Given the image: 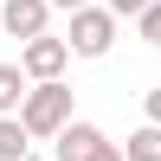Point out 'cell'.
Wrapping results in <instances>:
<instances>
[{"label": "cell", "instance_id": "1", "mask_svg": "<svg viewBox=\"0 0 161 161\" xmlns=\"http://www.w3.org/2000/svg\"><path fill=\"white\" fill-rule=\"evenodd\" d=\"M77 116V90L64 84H26V97H19V110H13V123L26 129V142H58V129Z\"/></svg>", "mask_w": 161, "mask_h": 161}, {"label": "cell", "instance_id": "2", "mask_svg": "<svg viewBox=\"0 0 161 161\" xmlns=\"http://www.w3.org/2000/svg\"><path fill=\"white\" fill-rule=\"evenodd\" d=\"M110 45H116V19L103 7H77L71 32H64V52H71V58H103Z\"/></svg>", "mask_w": 161, "mask_h": 161}, {"label": "cell", "instance_id": "3", "mask_svg": "<svg viewBox=\"0 0 161 161\" xmlns=\"http://www.w3.org/2000/svg\"><path fill=\"white\" fill-rule=\"evenodd\" d=\"M64 64H71V52H64V39H52V32L19 45V77H26V84H58Z\"/></svg>", "mask_w": 161, "mask_h": 161}, {"label": "cell", "instance_id": "4", "mask_svg": "<svg viewBox=\"0 0 161 161\" xmlns=\"http://www.w3.org/2000/svg\"><path fill=\"white\" fill-rule=\"evenodd\" d=\"M45 19H52V7L45 0H7V7H0V26H7L13 39H45Z\"/></svg>", "mask_w": 161, "mask_h": 161}, {"label": "cell", "instance_id": "5", "mask_svg": "<svg viewBox=\"0 0 161 161\" xmlns=\"http://www.w3.org/2000/svg\"><path fill=\"white\" fill-rule=\"evenodd\" d=\"M97 142H103V129H97V123H84V116H71V123L58 129V148H52V161H84Z\"/></svg>", "mask_w": 161, "mask_h": 161}, {"label": "cell", "instance_id": "6", "mask_svg": "<svg viewBox=\"0 0 161 161\" xmlns=\"http://www.w3.org/2000/svg\"><path fill=\"white\" fill-rule=\"evenodd\" d=\"M116 148H123V161H161V129L142 123L136 136H129V142H116Z\"/></svg>", "mask_w": 161, "mask_h": 161}, {"label": "cell", "instance_id": "7", "mask_svg": "<svg viewBox=\"0 0 161 161\" xmlns=\"http://www.w3.org/2000/svg\"><path fill=\"white\" fill-rule=\"evenodd\" d=\"M0 161H32V142L13 116H0Z\"/></svg>", "mask_w": 161, "mask_h": 161}, {"label": "cell", "instance_id": "8", "mask_svg": "<svg viewBox=\"0 0 161 161\" xmlns=\"http://www.w3.org/2000/svg\"><path fill=\"white\" fill-rule=\"evenodd\" d=\"M19 97H26L19 64H0V116H13V110H19Z\"/></svg>", "mask_w": 161, "mask_h": 161}, {"label": "cell", "instance_id": "9", "mask_svg": "<svg viewBox=\"0 0 161 161\" xmlns=\"http://www.w3.org/2000/svg\"><path fill=\"white\" fill-rule=\"evenodd\" d=\"M136 32L148 39V45H161V0H148V7H142V19H136Z\"/></svg>", "mask_w": 161, "mask_h": 161}, {"label": "cell", "instance_id": "10", "mask_svg": "<svg viewBox=\"0 0 161 161\" xmlns=\"http://www.w3.org/2000/svg\"><path fill=\"white\" fill-rule=\"evenodd\" d=\"M142 7H148V0H103V13H110L116 26H123V19H142Z\"/></svg>", "mask_w": 161, "mask_h": 161}, {"label": "cell", "instance_id": "11", "mask_svg": "<svg viewBox=\"0 0 161 161\" xmlns=\"http://www.w3.org/2000/svg\"><path fill=\"white\" fill-rule=\"evenodd\" d=\"M84 161H123V148H116V142H110V136H103V142H97V148H90Z\"/></svg>", "mask_w": 161, "mask_h": 161}, {"label": "cell", "instance_id": "12", "mask_svg": "<svg viewBox=\"0 0 161 161\" xmlns=\"http://www.w3.org/2000/svg\"><path fill=\"white\" fill-rule=\"evenodd\" d=\"M142 110H148V129H161V84L148 90V97H142Z\"/></svg>", "mask_w": 161, "mask_h": 161}, {"label": "cell", "instance_id": "13", "mask_svg": "<svg viewBox=\"0 0 161 161\" xmlns=\"http://www.w3.org/2000/svg\"><path fill=\"white\" fill-rule=\"evenodd\" d=\"M52 13H77V7H90V0H45Z\"/></svg>", "mask_w": 161, "mask_h": 161}]
</instances>
